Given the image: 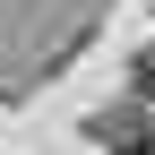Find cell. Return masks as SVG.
<instances>
[{"label": "cell", "instance_id": "7a4b0ae2", "mask_svg": "<svg viewBox=\"0 0 155 155\" xmlns=\"http://www.w3.org/2000/svg\"><path fill=\"white\" fill-rule=\"evenodd\" d=\"M138 95H155V43H147V61H138Z\"/></svg>", "mask_w": 155, "mask_h": 155}, {"label": "cell", "instance_id": "6da1fadb", "mask_svg": "<svg viewBox=\"0 0 155 155\" xmlns=\"http://www.w3.org/2000/svg\"><path fill=\"white\" fill-rule=\"evenodd\" d=\"M112 155H155V129H121V138H112Z\"/></svg>", "mask_w": 155, "mask_h": 155}]
</instances>
